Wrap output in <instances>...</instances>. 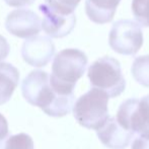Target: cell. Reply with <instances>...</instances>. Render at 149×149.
Masks as SVG:
<instances>
[{"label":"cell","mask_w":149,"mask_h":149,"mask_svg":"<svg viewBox=\"0 0 149 149\" xmlns=\"http://www.w3.org/2000/svg\"><path fill=\"white\" fill-rule=\"evenodd\" d=\"M22 92L31 106L39 107L45 114L61 118L70 114L74 104V93L60 94L52 87L50 76L43 70H33L24 79Z\"/></svg>","instance_id":"cell-1"},{"label":"cell","mask_w":149,"mask_h":149,"mask_svg":"<svg viewBox=\"0 0 149 149\" xmlns=\"http://www.w3.org/2000/svg\"><path fill=\"white\" fill-rule=\"evenodd\" d=\"M87 57L78 49H65L56 55L52 65L50 82L60 94L73 93L76 82L86 70Z\"/></svg>","instance_id":"cell-2"},{"label":"cell","mask_w":149,"mask_h":149,"mask_svg":"<svg viewBox=\"0 0 149 149\" xmlns=\"http://www.w3.org/2000/svg\"><path fill=\"white\" fill-rule=\"evenodd\" d=\"M108 102L107 92L92 87L76 100L73 107L74 118L82 127L96 131L109 119Z\"/></svg>","instance_id":"cell-3"},{"label":"cell","mask_w":149,"mask_h":149,"mask_svg":"<svg viewBox=\"0 0 149 149\" xmlns=\"http://www.w3.org/2000/svg\"><path fill=\"white\" fill-rule=\"evenodd\" d=\"M87 76L91 85L107 92L109 97L119 96L125 90L126 80L119 61L102 57L94 61L88 68Z\"/></svg>","instance_id":"cell-4"},{"label":"cell","mask_w":149,"mask_h":149,"mask_svg":"<svg viewBox=\"0 0 149 149\" xmlns=\"http://www.w3.org/2000/svg\"><path fill=\"white\" fill-rule=\"evenodd\" d=\"M110 47L121 55L133 56L143 45V33L139 24L121 19L112 26L109 36Z\"/></svg>","instance_id":"cell-5"},{"label":"cell","mask_w":149,"mask_h":149,"mask_svg":"<svg viewBox=\"0 0 149 149\" xmlns=\"http://www.w3.org/2000/svg\"><path fill=\"white\" fill-rule=\"evenodd\" d=\"M116 118L125 129L135 134L149 130V94L141 100L129 98L122 102Z\"/></svg>","instance_id":"cell-6"},{"label":"cell","mask_w":149,"mask_h":149,"mask_svg":"<svg viewBox=\"0 0 149 149\" xmlns=\"http://www.w3.org/2000/svg\"><path fill=\"white\" fill-rule=\"evenodd\" d=\"M39 9L44 16L42 28L51 38H64L73 31L76 24V16L74 12L63 13L50 7L47 3L41 4Z\"/></svg>","instance_id":"cell-7"},{"label":"cell","mask_w":149,"mask_h":149,"mask_svg":"<svg viewBox=\"0 0 149 149\" xmlns=\"http://www.w3.org/2000/svg\"><path fill=\"white\" fill-rule=\"evenodd\" d=\"M5 28L11 35L22 39L37 36L42 30L38 14L30 9H15L7 15Z\"/></svg>","instance_id":"cell-8"},{"label":"cell","mask_w":149,"mask_h":149,"mask_svg":"<svg viewBox=\"0 0 149 149\" xmlns=\"http://www.w3.org/2000/svg\"><path fill=\"white\" fill-rule=\"evenodd\" d=\"M55 54V46L50 38L35 36L28 39L22 47V59L33 67H45Z\"/></svg>","instance_id":"cell-9"},{"label":"cell","mask_w":149,"mask_h":149,"mask_svg":"<svg viewBox=\"0 0 149 149\" xmlns=\"http://www.w3.org/2000/svg\"><path fill=\"white\" fill-rule=\"evenodd\" d=\"M97 132L98 139L110 149H125L128 147L135 133L125 129L115 117H109Z\"/></svg>","instance_id":"cell-10"},{"label":"cell","mask_w":149,"mask_h":149,"mask_svg":"<svg viewBox=\"0 0 149 149\" xmlns=\"http://www.w3.org/2000/svg\"><path fill=\"white\" fill-rule=\"evenodd\" d=\"M120 1L121 0H86V15L94 24H108L114 18Z\"/></svg>","instance_id":"cell-11"},{"label":"cell","mask_w":149,"mask_h":149,"mask_svg":"<svg viewBox=\"0 0 149 149\" xmlns=\"http://www.w3.org/2000/svg\"><path fill=\"white\" fill-rule=\"evenodd\" d=\"M19 82V72L10 63H0V106L11 98Z\"/></svg>","instance_id":"cell-12"},{"label":"cell","mask_w":149,"mask_h":149,"mask_svg":"<svg viewBox=\"0 0 149 149\" xmlns=\"http://www.w3.org/2000/svg\"><path fill=\"white\" fill-rule=\"evenodd\" d=\"M131 71L134 79L138 83L145 87H149V55L135 58Z\"/></svg>","instance_id":"cell-13"},{"label":"cell","mask_w":149,"mask_h":149,"mask_svg":"<svg viewBox=\"0 0 149 149\" xmlns=\"http://www.w3.org/2000/svg\"><path fill=\"white\" fill-rule=\"evenodd\" d=\"M33 141L29 134L8 135L3 141V149H33Z\"/></svg>","instance_id":"cell-14"},{"label":"cell","mask_w":149,"mask_h":149,"mask_svg":"<svg viewBox=\"0 0 149 149\" xmlns=\"http://www.w3.org/2000/svg\"><path fill=\"white\" fill-rule=\"evenodd\" d=\"M132 11L140 24L149 28V0H132Z\"/></svg>","instance_id":"cell-15"},{"label":"cell","mask_w":149,"mask_h":149,"mask_svg":"<svg viewBox=\"0 0 149 149\" xmlns=\"http://www.w3.org/2000/svg\"><path fill=\"white\" fill-rule=\"evenodd\" d=\"M50 7L63 13H73L81 0H45Z\"/></svg>","instance_id":"cell-16"},{"label":"cell","mask_w":149,"mask_h":149,"mask_svg":"<svg viewBox=\"0 0 149 149\" xmlns=\"http://www.w3.org/2000/svg\"><path fill=\"white\" fill-rule=\"evenodd\" d=\"M131 149H149V139L142 135H138L134 139Z\"/></svg>","instance_id":"cell-17"},{"label":"cell","mask_w":149,"mask_h":149,"mask_svg":"<svg viewBox=\"0 0 149 149\" xmlns=\"http://www.w3.org/2000/svg\"><path fill=\"white\" fill-rule=\"evenodd\" d=\"M10 51V47L6 39L0 36V61L4 60L8 56Z\"/></svg>","instance_id":"cell-18"},{"label":"cell","mask_w":149,"mask_h":149,"mask_svg":"<svg viewBox=\"0 0 149 149\" xmlns=\"http://www.w3.org/2000/svg\"><path fill=\"white\" fill-rule=\"evenodd\" d=\"M4 1L11 7H24L31 5L36 0H4Z\"/></svg>","instance_id":"cell-19"},{"label":"cell","mask_w":149,"mask_h":149,"mask_svg":"<svg viewBox=\"0 0 149 149\" xmlns=\"http://www.w3.org/2000/svg\"><path fill=\"white\" fill-rule=\"evenodd\" d=\"M9 135L8 133V123L6 121L5 117L0 114V140L4 139Z\"/></svg>","instance_id":"cell-20"},{"label":"cell","mask_w":149,"mask_h":149,"mask_svg":"<svg viewBox=\"0 0 149 149\" xmlns=\"http://www.w3.org/2000/svg\"><path fill=\"white\" fill-rule=\"evenodd\" d=\"M138 135H142V136H144V137H146L149 139V130H147V131L144 132V133H142V134H138Z\"/></svg>","instance_id":"cell-21"}]
</instances>
